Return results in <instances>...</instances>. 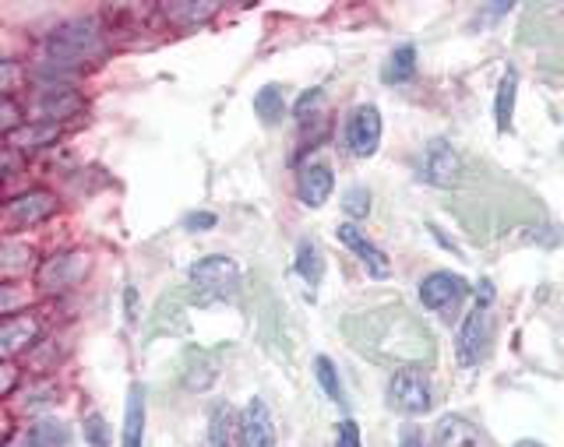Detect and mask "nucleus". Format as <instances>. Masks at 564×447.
Segmentation results:
<instances>
[{"mask_svg":"<svg viewBox=\"0 0 564 447\" xmlns=\"http://www.w3.org/2000/svg\"><path fill=\"white\" fill-rule=\"evenodd\" d=\"M4 134H14L18 131V110H14V102H11V96H4Z\"/></svg>","mask_w":564,"mask_h":447,"instance_id":"nucleus-30","label":"nucleus"},{"mask_svg":"<svg viewBox=\"0 0 564 447\" xmlns=\"http://www.w3.org/2000/svg\"><path fill=\"white\" fill-rule=\"evenodd\" d=\"M490 282H484V296L476 299V307L466 314L463 328H458V338H455V352L463 367H476L487 356V346H490V328H494V317H490Z\"/></svg>","mask_w":564,"mask_h":447,"instance_id":"nucleus-3","label":"nucleus"},{"mask_svg":"<svg viewBox=\"0 0 564 447\" xmlns=\"http://www.w3.org/2000/svg\"><path fill=\"white\" fill-rule=\"evenodd\" d=\"M145 444V388L131 384L128 408H123V437L120 447H141Z\"/></svg>","mask_w":564,"mask_h":447,"instance_id":"nucleus-15","label":"nucleus"},{"mask_svg":"<svg viewBox=\"0 0 564 447\" xmlns=\"http://www.w3.org/2000/svg\"><path fill=\"white\" fill-rule=\"evenodd\" d=\"M8 447H18V444H8ZM22 447H32V444H29V440H25V444H22Z\"/></svg>","mask_w":564,"mask_h":447,"instance_id":"nucleus-36","label":"nucleus"},{"mask_svg":"<svg viewBox=\"0 0 564 447\" xmlns=\"http://www.w3.org/2000/svg\"><path fill=\"white\" fill-rule=\"evenodd\" d=\"M25 440L32 447H67L70 444V430H67V423L61 419H53V416H40L32 426H29V434Z\"/></svg>","mask_w":564,"mask_h":447,"instance_id":"nucleus-22","label":"nucleus"},{"mask_svg":"<svg viewBox=\"0 0 564 447\" xmlns=\"http://www.w3.org/2000/svg\"><path fill=\"white\" fill-rule=\"evenodd\" d=\"M208 447H240V419L226 402H219L208 416Z\"/></svg>","mask_w":564,"mask_h":447,"instance_id":"nucleus-16","label":"nucleus"},{"mask_svg":"<svg viewBox=\"0 0 564 447\" xmlns=\"http://www.w3.org/2000/svg\"><path fill=\"white\" fill-rule=\"evenodd\" d=\"M35 338H40V320L29 317V314H11L0 320V356H4V363H11L18 352H25Z\"/></svg>","mask_w":564,"mask_h":447,"instance_id":"nucleus-10","label":"nucleus"},{"mask_svg":"<svg viewBox=\"0 0 564 447\" xmlns=\"http://www.w3.org/2000/svg\"><path fill=\"white\" fill-rule=\"evenodd\" d=\"M237 290H240V264L234 258L212 254V258H202L198 264H191V293L202 307L234 299Z\"/></svg>","mask_w":564,"mask_h":447,"instance_id":"nucleus-2","label":"nucleus"},{"mask_svg":"<svg viewBox=\"0 0 564 447\" xmlns=\"http://www.w3.org/2000/svg\"><path fill=\"white\" fill-rule=\"evenodd\" d=\"M184 226L187 229H212V226H216V216H212V211H198V216H191Z\"/></svg>","mask_w":564,"mask_h":447,"instance_id":"nucleus-31","label":"nucleus"},{"mask_svg":"<svg viewBox=\"0 0 564 447\" xmlns=\"http://www.w3.org/2000/svg\"><path fill=\"white\" fill-rule=\"evenodd\" d=\"M463 173V163H458V152L448 145V141H431L427 152H423V176H427L431 184H452L455 176Z\"/></svg>","mask_w":564,"mask_h":447,"instance_id":"nucleus-12","label":"nucleus"},{"mask_svg":"<svg viewBox=\"0 0 564 447\" xmlns=\"http://www.w3.org/2000/svg\"><path fill=\"white\" fill-rule=\"evenodd\" d=\"M32 110L43 123H61V120L75 117L82 110V96L64 81H40V92H35Z\"/></svg>","mask_w":564,"mask_h":447,"instance_id":"nucleus-8","label":"nucleus"},{"mask_svg":"<svg viewBox=\"0 0 564 447\" xmlns=\"http://www.w3.org/2000/svg\"><path fill=\"white\" fill-rule=\"evenodd\" d=\"M57 208V198L46 190H29L22 198H11L8 201V222L11 226H32V222H43L50 211Z\"/></svg>","mask_w":564,"mask_h":447,"instance_id":"nucleus-14","label":"nucleus"},{"mask_svg":"<svg viewBox=\"0 0 564 447\" xmlns=\"http://www.w3.org/2000/svg\"><path fill=\"white\" fill-rule=\"evenodd\" d=\"M88 272V258L78 254V250H64V254H53L43 268H40V290L43 293H67L70 285H78Z\"/></svg>","mask_w":564,"mask_h":447,"instance_id":"nucleus-6","label":"nucleus"},{"mask_svg":"<svg viewBox=\"0 0 564 447\" xmlns=\"http://www.w3.org/2000/svg\"><path fill=\"white\" fill-rule=\"evenodd\" d=\"M240 447H275V423L269 405L251 399L240 416Z\"/></svg>","mask_w":564,"mask_h":447,"instance_id":"nucleus-9","label":"nucleus"},{"mask_svg":"<svg viewBox=\"0 0 564 447\" xmlns=\"http://www.w3.org/2000/svg\"><path fill=\"white\" fill-rule=\"evenodd\" d=\"M314 373H317V384H322L325 395H328L335 405H343V408H346V391H343V381H339V373H335V367H332L328 356H317V360H314Z\"/></svg>","mask_w":564,"mask_h":447,"instance_id":"nucleus-25","label":"nucleus"},{"mask_svg":"<svg viewBox=\"0 0 564 447\" xmlns=\"http://www.w3.org/2000/svg\"><path fill=\"white\" fill-rule=\"evenodd\" d=\"M516 96H519V75H516V67H508L498 85V99H494V120H498L501 134H508L511 120H516Z\"/></svg>","mask_w":564,"mask_h":447,"instance_id":"nucleus-18","label":"nucleus"},{"mask_svg":"<svg viewBox=\"0 0 564 447\" xmlns=\"http://www.w3.org/2000/svg\"><path fill=\"white\" fill-rule=\"evenodd\" d=\"M335 447H364L360 444V426L352 419H343L339 423V437H335Z\"/></svg>","mask_w":564,"mask_h":447,"instance_id":"nucleus-29","label":"nucleus"},{"mask_svg":"<svg viewBox=\"0 0 564 447\" xmlns=\"http://www.w3.org/2000/svg\"><path fill=\"white\" fill-rule=\"evenodd\" d=\"M381 78L388 85H405L416 78V46L413 43H402L388 53V61L381 67Z\"/></svg>","mask_w":564,"mask_h":447,"instance_id":"nucleus-19","label":"nucleus"},{"mask_svg":"<svg viewBox=\"0 0 564 447\" xmlns=\"http://www.w3.org/2000/svg\"><path fill=\"white\" fill-rule=\"evenodd\" d=\"M343 211H346V219L357 226L360 219H367V211H370V194L364 187H349L346 198H343Z\"/></svg>","mask_w":564,"mask_h":447,"instance_id":"nucleus-26","label":"nucleus"},{"mask_svg":"<svg viewBox=\"0 0 564 447\" xmlns=\"http://www.w3.org/2000/svg\"><path fill=\"white\" fill-rule=\"evenodd\" d=\"M317 102H322V88H311V92H304L300 96V102H296V120H307V117H314L317 113Z\"/></svg>","mask_w":564,"mask_h":447,"instance_id":"nucleus-28","label":"nucleus"},{"mask_svg":"<svg viewBox=\"0 0 564 447\" xmlns=\"http://www.w3.org/2000/svg\"><path fill=\"white\" fill-rule=\"evenodd\" d=\"M61 134L57 123H43V120H35V123H25V128H18L14 134H8V149H22V152H35V149H43V145H53Z\"/></svg>","mask_w":564,"mask_h":447,"instance_id":"nucleus-20","label":"nucleus"},{"mask_svg":"<svg viewBox=\"0 0 564 447\" xmlns=\"http://www.w3.org/2000/svg\"><path fill=\"white\" fill-rule=\"evenodd\" d=\"M399 447H423V440H420V434L405 430V434H402V440H399Z\"/></svg>","mask_w":564,"mask_h":447,"instance_id":"nucleus-32","label":"nucleus"},{"mask_svg":"<svg viewBox=\"0 0 564 447\" xmlns=\"http://www.w3.org/2000/svg\"><path fill=\"white\" fill-rule=\"evenodd\" d=\"M216 11L219 4H181V0H176V4H163V14L170 22H181V25H202Z\"/></svg>","mask_w":564,"mask_h":447,"instance_id":"nucleus-24","label":"nucleus"},{"mask_svg":"<svg viewBox=\"0 0 564 447\" xmlns=\"http://www.w3.org/2000/svg\"><path fill=\"white\" fill-rule=\"evenodd\" d=\"M123 296H128V317H134V299H138V293L128 285V293H123Z\"/></svg>","mask_w":564,"mask_h":447,"instance_id":"nucleus-34","label":"nucleus"},{"mask_svg":"<svg viewBox=\"0 0 564 447\" xmlns=\"http://www.w3.org/2000/svg\"><path fill=\"white\" fill-rule=\"evenodd\" d=\"M296 275L304 279V285L314 293L317 285H322V275H325V254L322 247L314 240H300L296 247Z\"/></svg>","mask_w":564,"mask_h":447,"instance_id":"nucleus-21","label":"nucleus"},{"mask_svg":"<svg viewBox=\"0 0 564 447\" xmlns=\"http://www.w3.org/2000/svg\"><path fill=\"white\" fill-rule=\"evenodd\" d=\"M85 440L93 444V447H106V444H110V434H106V423H102L99 413L85 416Z\"/></svg>","mask_w":564,"mask_h":447,"instance_id":"nucleus-27","label":"nucleus"},{"mask_svg":"<svg viewBox=\"0 0 564 447\" xmlns=\"http://www.w3.org/2000/svg\"><path fill=\"white\" fill-rule=\"evenodd\" d=\"M476 444H480V434L463 416H445L434 426V447H476Z\"/></svg>","mask_w":564,"mask_h":447,"instance_id":"nucleus-17","label":"nucleus"},{"mask_svg":"<svg viewBox=\"0 0 564 447\" xmlns=\"http://www.w3.org/2000/svg\"><path fill=\"white\" fill-rule=\"evenodd\" d=\"M388 402H392L399 413L405 416H420L431 408V384L423 373L416 370H395L392 381H388Z\"/></svg>","mask_w":564,"mask_h":447,"instance_id":"nucleus-4","label":"nucleus"},{"mask_svg":"<svg viewBox=\"0 0 564 447\" xmlns=\"http://www.w3.org/2000/svg\"><path fill=\"white\" fill-rule=\"evenodd\" d=\"M466 293H469L466 279L455 275V272H434V275H427V279L420 282V303L427 310H434V314L455 310L458 303L466 299Z\"/></svg>","mask_w":564,"mask_h":447,"instance_id":"nucleus-5","label":"nucleus"},{"mask_svg":"<svg viewBox=\"0 0 564 447\" xmlns=\"http://www.w3.org/2000/svg\"><path fill=\"white\" fill-rule=\"evenodd\" d=\"M335 237H339L343 247H349L352 254H357L364 264H367V275H375V279H388V272H392V264H388V258L381 254V250L370 243L364 232L352 226V222H343L339 229H335Z\"/></svg>","mask_w":564,"mask_h":447,"instance_id":"nucleus-11","label":"nucleus"},{"mask_svg":"<svg viewBox=\"0 0 564 447\" xmlns=\"http://www.w3.org/2000/svg\"><path fill=\"white\" fill-rule=\"evenodd\" d=\"M254 117L264 123V128H275V123L286 117V99H282L279 85H264L254 96Z\"/></svg>","mask_w":564,"mask_h":447,"instance_id":"nucleus-23","label":"nucleus"},{"mask_svg":"<svg viewBox=\"0 0 564 447\" xmlns=\"http://www.w3.org/2000/svg\"><path fill=\"white\" fill-rule=\"evenodd\" d=\"M102 50H106V35L96 18H67V22H61L46 35L40 81H61V75L85 67Z\"/></svg>","mask_w":564,"mask_h":447,"instance_id":"nucleus-1","label":"nucleus"},{"mask_svg":"<svg viewBox=\"0 0 564 447\" xmlns=\"http://www.w3.org/2000/svg\"><path fill=\"white\" fill-rule=\"evenodd\" d=\"M346 145L357 159H370L381 145V113L378 106H357V110L349 113V123H346Z\"/></svg>","mask_w":564,"mask_h":447,"instance_id":"nucleus-7","label":"nucleus"},{"mask_svg":"<svg viewBox=\"0 0 564 447\" xmlns=\"http://www.w3.org/2000/svg\"><path fill=\"white\" fill-rule=\"evenodd\" d=\"M11 384H14V370H11V363H4V391H14Z\"/></svg>","mask_w":564,"mask_h":447,"instance_id":"nucleus-33","label":"nucleus"},{"mask_svg":"<svg viewBox=\"0 0 564 447\" xmlns=\"http://www.w3.org/2000/svg\"><path fill=\"white\" fill-rule=\"evenodd\" d=\"M516 447H543V444H536V440H522V444H516Z\"/></svg>","mask_w":564,"mask_h":447,"instance_id":"nucleus-35","label":"nucleus"},{"mask_svg":"<svg viewBox=\"0 0 564 447\" xmlns=\"http://www.w3.org/2000/svg\"><path fill=\"white\" fill-rule=\"evenodd\" d=\"M296 190H300V201H304L307 208H322L332 198V190H335V176H332L328 166L311 163V166L300 170Z\"/></svg>","mask_w":564,"mask_h":447,"instance_id":"nucleus-13","label":"nucleus"}]
</instances>
